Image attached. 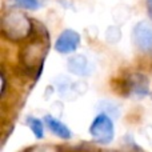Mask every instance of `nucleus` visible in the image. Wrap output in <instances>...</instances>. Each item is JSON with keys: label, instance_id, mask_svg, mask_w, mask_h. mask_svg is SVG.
Segmentation results:
<instances>
[{"label": "nucleus", "instance_id": "nucleus-2", "mask_svg": "<svg viewBox=\"0 0 152 152\" xmlns=\"http://www.w3.org/2000/svg\"><path fill=\"white\" fill-rule=\"evenodd\" d=\"M89 134L94 142L99 144H108L112 142L113 135H115V127H113V121L110 113L97 115L89 127Z\"/></svg>", "mask_w": 152, "mask_h": 152}, {"label": "nucleus", "instance_id": "nucleus-4", "mask_svg": "<svg viewBox=\"0 0 152 152\" xmlns=\"http://www.w3.org/2000/svg\"><path fill=\"white\" fill-rule=\"evenodd\" d=\"M132 43L142 52L152 51V26L147 21H140L132 29Z\"/></svg>", "mask_w": 152, "mask_h": 152}, {"label": "nucleus", "instance_id": "nucleus-6", "mask_svg": "<svg viewBox=\"0 0 152 152\" xmlns=\"http://www.w3.org/2000/svg\"><path fill=\"white\" fill-rule=\"evenodd\" d=\"M43 43L40 42H34L28 44L23 51V61L27 67H32L34 68L36 64H40L44 59L45 53V47H43Z\"/></svg>", "mask_w": 152, "mask_h": 152}, {"label": "nucleus", "instance_id": "nucleus-9", "mask_svg": "<svg viewBox=\"0 0 152 152\" xmlns=\"http://www.w3.org/2000/svg\"><path fill=\"white\" fill-rule=\"evenodd\" d=\"M27 123H28L29 128H31L32 134L35 135L36 139H43L44 136V126H43V121L37 118H34V116H29L27 119Z\"/></svg>", "mask_w": 152, "mask_h": 152}, {"label": "nucleus", "instance_id": "nucleus-8", "mask_svg": "<svg viewBox=\"0 0 152 152\" xmlns=\"http://www.w3.org/2000/svg\"><path fill=\"white\" fill-rule=\"evenodd\" d=\"M44 121H45V124H47V127L50 128V131L52 132V134H55L56 136H59L60 139H64V140L71 139L72 134H71V131H69V128L64 123H61L60 120H58L56 118H53V116H51V115H45Z\"/></svg>", "mask_w": 152, "mask_h": 152}, {"label": "nucleus", "instance_id": "nucleus-5", "mask_svg": "<svg viewBox=\"0 0 152 152\" xmlns=\"http://www.w3.org/2000/svg\"><path fill=\"white\" fill-rule=\"evenodd\" d=\"M80 44V35L74 29H64L55 42V50L59 53H71L77 50Z\"/></svg>", "mask_w": 152, "mask_h": 152}, {"label": "nucleus", "instance_id": "nucleus-7", "mask_svg": "<svg viewBox=\"0 0 152 152\" xmlns=\"http://www.w3.org/2000/svg\"><path fill=\"white\" fill-rule=\"evenodd\" d=\"M68 71L77 76H87L91 74L92 67L89 66L88 60L83 55H74L68 59Z\"/></svg>", "mask_w": 152, "mask_h": 152}, {"label": "nucleus", "instance_id": "nucleus-11", "mask_svg": "<svg viewBox=\"0 0 152 152\" xmlns=\"http://www.w3.org/2000/svg\"><path fill=\"white\" fill-rule=\"evenodd\" d=\"M4 92H5V76L1 74V92H0V95H4Z\"/></svg>", "mask_w": 152, "mask_h": 152}, {"label": "nucleus", "instance_id": "nucleus-10", "mask_svg": "<svg viewBox=\"0 0 152 152\" xmlns=\"http://www.w3.org/2000/svg\"><path fill=\"white\" fill-rule=\"evenodd\" d=\"M15 5L20 8H24V10H29V11H35L40 7L39 0H13Z\"/></svg>", "mask_w": 152, "mask_h": 152}, {"label": "nucleus", "instance_id": "nucleus-12", "mask_svg": "<svg viewBox=\"0 0 152 152\" xmlns=\"http://www.w3.org/2000/svg\"><path fill=\"white\" fill-rule=\"evenodd\" d=\"M147 11L150 18L152 19V0H147Z\"/></svg>", "mask_w": 152, "mask_h": 152}, {"label": "nucleus", "instance_id": "nucleus-1", "mask_svg": "<svg viewBox=\"0 0 152 152\" xmlns=\"http://www.w3.org/2000/svg\"><path fill=\"white\" fill-rule=\"evenodd\" d=\"M1 32L13 42L24 40L32 32V21L20 12L5 13L1 20Z\"/></svg>", "mask_w": 152, "mask_h": 152}, {"label": "nucleus", "instance_id": "nucleus-3", "mask_svg": "<svg viewBox=\"0 0 152 152\" xmlns=\"http://www.w3.org/2000/svg\"><path fill=\"white\" fill-rule=\"evenodd\" d=\"M126 92L134 99H143L150 95V81L143 74H131L126 79Z\"/></svg>", "mask_w": 152, "mask_h": 152}]
</instances>
